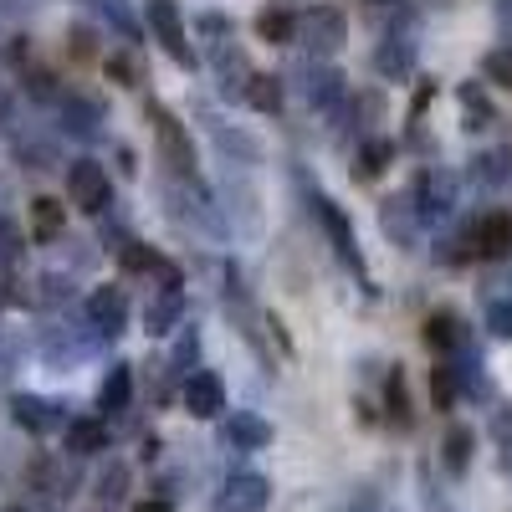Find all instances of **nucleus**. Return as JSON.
<instances>
[{
    "mask_svg": "<svg viewBox=\"0 0 512 512\" xmlns=\"http://www.w3.org/2000/svg\"><path fill=\"white\" fill-rule=\"evenodd\" d=\"M431 400H436V410H456V400H461V384H456L451 359H441V364L431 369Z\"/></svg>",
    "mask_w": 512,
    "mask_h": 512,
    "instance_id": "23",
    "label": "nucleus"
},
{
    "mask_svg": "<svg viewBox=\"0 0 512 512\" xmlns=\"http://www.w3.org/2000/svg\"><path fill=\"white\" fill-rule=\"evenodd\" d=\"M149 123H154V134H159V149H164L169 169H175V175H195V144L185 134V123L169 113L164 103H149Z\"/></svg>",
    "mask_w": 512,
    "mask_h": 512,
    "instance_id": "3",
    "label": "nucleus"
},
{
    "mask_svg": "<svg viewBox=\"0 0 512 512\" xmlns=\"http://www.w3.org/2000/svg\"><path fill=\"white\" fill-rule=\"evenodd\" d=\"M379 72L390 82L410 77L415 72V41H384V47H379Z\"/></svg>",
    "mask_w": 512,
    "mask_h": 512,
    "instance_id": "18",
    "label": "nucleus"
},
{
    "mask_svg": "<svg viewBox=\"0 0 512 512\" xmlns=\"http://www.w3.org/2000/svg\"><path fill=\"white\" fill-rule=\"evenodd\" d=\"M297 41H308L313 52L333 57V52L349 41V21H344V11H333V6H313V11H303V16H297Z\"/></svg>",
    "mask_w": 512,
    "mask_h": 512,
    "instance_id": "4",
    "label": "nucleus"
},
{
    "mask_svg": "<svg viewBox=\"0 0 512 512\" xmlns=\"http://www.w3.org/2000/svg\"><path fill=\"white\" fill-rule=\"evenodd\" d=\"M390 159H395V144L390 139H369L364 154H359V164H354V180H379L384 169H390Z\"/></svg>",
    "mask_w": 512,
    "mask_h": 512,
    "instance_id": "19",
    "label": "nucleus"
},
{
    "mask_svg": "<svg viewBox=\"0 0 512 512\" xmlns=\"http://www.w3.org/2000/svg\"><path fill=\"white\" fill-rule=\"evenodd\" d=\"M180 313H185V297H180V287H164L154 303H149V313H144V323H149V333H169L180 323Z\"/></svg>",
    "mask_w": 512,
    "mask_h": 512,
    "instance_id": "15",
    "label": "nucleus"
},
{
    "mask_svg": "<svg viewBox=\"0 0 512 512\" xmlns=\"http://www.w3.org/2000/svg\"><path fill=\"white\" fill-rule=\"evenodd\" d=\"M123 487H128V466H113V472H103V482H98L103 497H123Z\"/></svg>",
    "mask_w": 512,
    "mask_h": 512,
    "instance_id": "34",
    "label": "nucleus"
},
{
    "mask_svg": "<svg viewBox=\"0 0 512 512\" xmlns=\"http://www.w3.org/2000/svg\"><path fill=\"white\" fill-rule=\"evenodd\" d=\"M0 512H26V507H0Z\"/></svg>",
    "mask_w": 512,
    "mask_h": 512,
    "instance_id": "38",
    "label": "nucleus"
},
{
    "mask_svg": "<svg viewBox=\"0 0 512 512\" xmlns=\"http://www.w3.org/2000/svg\"><path fill=\"white\" fill-rule=\"evenodd\" d=\"M349 512H379V492H374V487H359V497H354Z\"/></svg>",
    "mask_w": 512,
    "mask_h": 512,
    "instance_id": "35",
    "label": "nucleus"
},
{
    "mask_svg": "<svg viewBox=\"0 0 512 512\" xmlns=\"http://www.w3.org/2000/svg\"><path fill=\"white\" fill-rule=\"evenodd\" d=\"M256 36L272 41V47H282V41H297V16H287V11H262V16H256Z\"/></svg>",
    "mask_w": 512,
    "mask_h": 512,
    "instance_id": "22",
    "label": "nucleus"
},
{
    "mask_svg": "<svg viewBox=\"0 0 512 512\" xmlns=\"http://www.w3.org/2000/svg\"><path fill=\"white\" fill-rule=\"evenodd\" d=\"M144 21L154 31V41L175 57L180 67H195V52H190V41H185V16L175 0H144Z\"/></svg>",
    "mask_w": 512,
    "mask_h": 512,
    "instance_id": "1",
    "label": "nucleus"
},
{
    "mask_svg": "<svg viewBox=\"0 0 512 512\" xmlns=\"http://www.w3.org/2000/svg\"><path fill=\"white\" fill-rule=\"evenodd\" d=\"M128 400H134V369L113 364V374L103 379V390H98V410L118 415V410H128Z\"/></svg>",
    "mask_w": 512,
    "mask_h": 512,
    "instance_id": "14",
    "label": "nucleus"
},
{
    "mask_svg": "<svg viewBox=\"0 0 512 512\" xmlns=\"http://www.w3.org/2000/svg\"><path fill=\"white\" fill-rule=\"evenodd\" d=\"M226 441L236 451H262V446H272V425L262 415H251V410H236L231 425H226Z\"/></svg>",
    "mask_w": 512,
    "mask_h": 512,
    "instance_id": "10",
    "label": "nucleus"
},
{
    "mask_svg": "<svg viewBox=\"0 0 512 512\" xmlns=\"http://www.w3.org/2000/svg\"><path fill=\"white\" fill-rule=\"evenodd\" d=\"M118 256H123V267H128V272H154V267H159V256H154L149 246H139V241H128Z\"/></svg>",
    "mask_w": 512,
    "mask_h": 512,
    "instance_id": "31",
    "label": "nucleus"
},
{
    "mask_svg": "<svg viewBox=\"0 0 512 512\" xmlns=\"http://www.w3.org/2000/svg\"><path fill=\"white\" fill-rule=\"evenodd\" d=\"M72 52H77V57H93V41H88V31H77V36H72Z\"/></svg>",
    "mask_w": 512,
    "mask_h": 512,
    "instance_id": "36",
    "label": "nucleus"
},
{
    "mask_svg": "<svg viewBox=\"0 0 512 512\" xmlns=\"http://www.w3.org/2000/svg\"><path fill=\"white\" fill-rule=\"evenodd\" d=\"M338 82H344L338 72H313V88H308V98H313V103H333V98H338Z\"/></svg>",
    "mask_w": 512,
    "mask_h": 512,
    "instance_id": "32",
    "label": "nucleus"
},
{
    "mask_svg": "<svg viewBox=\"0 0 512 512\" xmlns=\"http://www.w3.org/2000/svg\"><path fill=\"white\" fill-rule=\"evenodd\" d=\"M88 313H93V328L98 333H123V323H128V303H123V292L118 287H98L93 297H88Z\"/></svg>",
    "mask_w": 512,
    "mask_h": 512,
    "instance_id": "8",
    "label": "nucleus"
},
{
    "mask_svg": "<svg viewBox=\"0 0 512 512\" xmlns=\"http://www.w3.org/2000/svg\"><path fill=\"white\" fill-rule=\"evenodd\" d=\"M415 205L410 200H384V231L400 236V241H415Z\"/></svg>",
    "mask_w": 512,
    "mask_h": 512,
    "instance_id": "25",
    "label": "nucleus"
},
{
    "mask_svg": "<svg viewBox=\"0 0 512 512\" xmlns=\"http://www.w3.org/2000/svg\"><path fill=\"white\" fill-rule=\"evenodd\" d=\"M195 359H200V333L185 328V333H180V344H175V359H169V364H175V374H195V369H190Z\"/></svg>",
    "mask_w": 512,
    "mask_h": 512,
    "instance_id": "30",
    "label": "nucleus"
},
{
    "mask_svg": "<svg viewBox=\"0 0 512 512\" xmlns=\"http://www.w3.org/2000/svg\"><path fill=\"white\" fill-rule=\"evenodd\" d=\"M472 175H477V180H482V185L492 190V185H507V175H512V164H507L502 154H482V159H477V169H472Z\"/></svg>",
    "mask_w": 512,
    "mask_h": 512,
    "instance_id": "28",
    "label": "nucleus"
},
{
    "mask_svg": "<svg viewBox=\"0 0 512 512\" xmlns=\"http://www.w3.org/2000/svg\"><path fill=\"white\" fill-rule=\"evenodd\" d=\"M11 410H16V425H21V431H31V436H47L52 425H57V405L41 400V395H16Z\"/></svg>",
    "mask_w": 512,
    "mask_h": 512,
    "instance_id": "11",
    "label": "nucleus"
},
{
    "mask_svg": "<svg viewBox=\"0 0 512 512\" xmlns=\"http://www.w3.org/2000/svg\"><path fill=\"white\" fill-rule=\"evenodd\" d=\"M108 195H113V185H108L98 159H72L67 164V200L82 210V216H98V210L108 205Z\"/></svg>",
    "mask_w": 512,
    "mask_h": 512,
    "instance_id": "2",
    "label": "nucleus"
},
{
    "mask_svg": "<svg viewBox=\"0 0 512 512\" xmlns=\"http://www.w3.org/2000/svg\"><path fill=\"white\" fill-rule=\"evenodd\" d=\"M512 251V216L507 210H487V216L472 226V256H487V262H497V256Z\"/></svg>",
    "mask_w": 512,
    "mask_h": 512,
    "instance_id": "6",
    "label": "nucleus"
},
{
    "mask_svg": "<svg viewBox=\"0 0 512 512\" xmlns=\"http://www.w3.org/2000/svg\"><path fill=\"white\" fill-rule=\"evenodd\" d=\"M62 205L57 200H47V195H41V200H31V236H41V241H52V236H62Z\"/></svg>",
    "mask_w": 512,
    "mask_h": 512,
    "instance_id": "20",
    "label": "nucleus"
},
{
    "mask_svg": "<svg viewBox=\"0 0 512 512\" xmlns=\"http://www.w3.org/2000/svg\"><path fill=\"white\" fill-rule=\"evenodd\" d=\"M67 118H72L77 134H93V128H98V113H93L88 103H67Z\"/></svg>",
    "mask_w": 512,
    "mask_h": 512,
    "instance_id": "33",
    "label": "nucleus"
},
{
    "mask_svg": "<svg viewBox=\"0 0 512 512\" xmlns=\"http://www.w3.org/2000/svg\"><path fill=\"white\" fill-rule=\"evenodd\" d=\"M318 216H323V226H328V236H333V246H338V256H344L349 267H359V251H354V236H349V221L338 216V205L333 200H318Z\"/></svg>",
    "mask_w": 512,
    "mask_h": 512,
    "instance_id": "17",
    "label": "nucleus"
},
{
    "mask_svg": "<svg viewBox=\"0 0 512 512\" xmlns=\"http://www.w3.org/2000/svg\"><path fill=\"white\" fill-rule=\"evenodd\" d=\"M134 512H175V507H169V502H164V497H149V502H139V507H134Z\"/></svg>",
    "mask_w": 512,
    "mask_h": 512,
    "instance_id": "37",
    "label": "nucleus"
},
{
    "mask_svg": "<svg viewBox=\"0 0 512 512\" xmlns=\"http://www.w3.org/2000/svg\"><path fill=\"white\" fill-rule=\"evenodd\" d=\"M472 451H477V431L472 425H451L446 441H441V466L451 477H466L472 472Z\"/></svg>",
    "mask_w": 512,
    "mask_h": 512,
    "instance_id": "9",
    "label": "nucleus"
},
{
    "mask_svg": "<svg viewBox=\"0 0 512 512\" xmlns=\"http://www.w3.org/2000/svg\"><path fill=\"white\" fill-rule=\"evenodd\" d=\"M267 477H256V472H241L226 482V497H221V512H267Z\"/></svg>",
    "mask_w": 512,
    "mask_h": 512,
    "instance_id": "7",
    "label": "nucleus"
},
{
    "mask_svg": "<svg viewBox=\"0 0 512 512\" xmlns=\"http://www.w3.org/2000/svg\"><path fill=\"white\" fill-rule=\"evenodd\" d=\"M246 98H251V108L277 113V108H282V82H277V77H267V72H256V77L246 82Z\"/></svg>",
    "mask_w": 512,
    "mask_h": 512,
    "instance_id": "24",
    "label": "nucleus"
},
{
    "mask_svg": "<svg viewBox=\"0 0 512 512\" xmlns=\"http://www.w3.org/2000/svg\"><path fill=\"white\" fill-rule=\"evenodd\" d=\"M482 72H487V82H497V88H512V47L487 52L482 57Z\"/></svg>",
    "mask_w": 512,
    "mask_h": 512,
    "instance_id": "27",
    "label": "nucleus"
},
{
    "mask_svg": "<svg viewBox=\"0 0 512 512\" xmlns=\"http://www.w3.org/2000/svg\"><path fill=\"white\" fill-rule=\"evenodd\" d=\"M487 333L512 344V297H492V303H487Z\"/></svg>",
    "mask_w": 512,
    "mask_h": 512,
    "instance_id": "26",
    "label": "nucleus"
},
{
    "mask_svg": "<svg viewBox=\"0 0 512 512\" xmlns=\"http://www.w3.org/2000/svg\"><path fill=\"white\" fill-rule=\"evenodd\" d=\"M384 410H390V420L400 425V431L415 420V415H410V390H405V374H400V369L384 379Z\"/></svg>",
    "mask_w": 512,
    "mask_h": 512,
    "instance_id": "21",
    "label": "nucleus"
},
{
    "mask_svg": "<svg viewBox=\"0 0 512 512\" xmlns=\"http://www.w3.org/2000/svg\"><path fill=\"white\" fill-rule=\"evenodd\" d=\"M185 410H190L195 420H216V415L226 410V384H221V374H210V369L185 374Z\"/></svg>",
    "mask_w": 512,
    "mask_h": 512,
    "instance_id": "5",
    "label": "nucleus"
},
{
    "mask_svg": "<svg viewBox=\"0 0 512 512\" xmlns=\"http://www.w3.org/2000/svg\"><path fill=\"white\" fill-rule=\"evenodd\" d=\"M451 205H456V180L441 175V169H431V175L420 180V210L425 216H446Z\"/></svg>",
    "mask_w": 512,
    "mask_h": 512,
    "instance_id": "12",
    "label": "nucleus"
},
{
    "mask_svg": "<svg viewBox=\"0 0 512 512\" xmlns=\"http://www.w3.org/2000/svg\"><path fill=\"white\" fill-rule=\"evenodd\" d=\"M425 344H431L436 354H456V349L466 344L461 318H456V313H431V318H425Z\"/></svg>",
    "mask_w": 512,
    "mask_h": 512,
    "instance_id": "13",
    "label": "nucleus"
},
{
    "mask_svg": "<svg viewBox=\"0 0 512 512\" xmlns=\"http://www.w3.org/2000/svg\"><path fill=\"white\" fill-rule=\"evenodd\" d=\"M108 77L118 82V88H139V57L113 52V57H108Z\"/></svg>",
    "mask_w": 512,
    "mask_h": 512,
    "instance_id": "29",
    "label": "nucleus"
},
{
    "mask_svg": "<svg viewBox=\"0 0 512 512\" xmlns=\"http://www.w3.org/2000/svg\"><path fill=\"white\" fill-rule=\"evenodd\" d=\"M103 446H108L103 420H72V425H67V451H72V456H98Z\"/></svg>",
    "mask_w": 512,
    "mask_h": 512,
    "instance_id": "16",
    "label": "nucleus"
},
{
    "mask_svg": "<svg viewBox=\"0 0 512 512\" xmlns=\"http://www.w3.org/2000/svg\"><path fill=\"white\" fill-rule=\"evenodd\" d=\"M0 297H6V292H0Z\"/></svg>",
    "mask_w": 512,
    "mask_h": 512,
    "instance_id": "39",
    "label": "nucleus"
}]
</instances>
